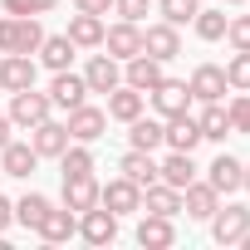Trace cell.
I'll list each match as a JSON object with an SVG mask.
<instances>
[{"instance_id":"6da1fadb","label":"cell","mask_w":250,"mask_h":250,"mask_svg":"<svg viewBox=\"0 0 250 250\" xmlns=\"http://www.w3.org/2000/svg\"><path fill=\"white\" fill-rule=\"evenodd\" d=\"M44 40L40 15H5L0 20V54H35Z\"/></svg>"},{"instance_id":"7a4b0ae2","label":"cell","mask_w":250,"mask_h":250,"mask_svg":"<svg viewBox=\"0 0 250 250\" xmlns=\"http://www.w3.org/2000/svg\"><path fill=\"white\" fill-rule=\"evenodd\" d=\"M10 123H15V128H35V123H44L49 113H54V103H49V93H40V88H20V93H10Z\"/></svg>"},{"instance_id":"3957f363","label":"cell","mask_w":250,"mask_h":250,"mask_svg":"<svg viewBox=\"0 0 250 250\" xmlns=\"http://www.w3.org/2000/svg\"><path fill=\"white\" fill-rule=\"evenodd\" d=\"M245 230H250V206L230 201V206H216V211H211V235H216V245H240Z\"/></svg>"},{"instance_id":"277c9868","label":"cell","mask_w":250,"mask_h":250,"mask_svg":"<svg viewBox=\"0 0 250 250\" xmlns=\"http://www.w3.org/2000/svg\"><path fill=\"white\" fill-rule=\"evenodd\" d=\"M64 123H69V138H74V143H98V138L108 133V108H93V103L83 98L79 108H69Z\"/></svg>"},{"instance_id":"5b68a950","label":"cell","mask_w":250,"mask_h":250,"mask_svg":"<svg viewBox=\"0 0 250 250\" xmlns=\"http://www.w3.org/2000/svg\"><path fill=\"white\" fill-rule=\"evenodd\" d=\"M98 206H108L113 216H133V211H143V187L118 172L108 187H98Z\"/></svg>"},{"instance_id":"8992f818","label":"cell","mask_w":250,"mask_h":250,"mask_svg":"<svg viewBox=\"0 0 250 250\" xmlns=\"http://www.w3.org/2000/svg\"><path fill=\"white\" fill-rule=\"evenodd\" d=\"M162 79H167V64L152 59V54H133V59H123V83L138 88V93H152Z\"/></svg>"},{"instance_id":"52a82bcc","label":"cell","mask_w":250,"mask_h":250,"mask_svg":"<svg viewBox=\"0 0 250 250\" xmlns=\"http://www.w3.org/2000/svg\"><path fill=\"white\" fill-rule=\"evenodd\" d=\"M152 108H157V118H177V113H191V88H187V79H162L152 93Z\"/></svg>"},{"instance_id":"ba28073f","label":"cell","mask_w":250,"mask_h":250,"mask_svg":"<svg viewBox=\"0 0 250 250\" xmlns=\"http://www.w3.org/2000/svg\"><path fill=\"white\" fill-rule=\"evenodd\" d=\"M98 49H108L118 64L123 59H133V54H143V30L133 25V20H118V25H103V44Z\"/></svg>"},{"instance_id":"9c48e42d","label":"cell","mask_w":250,"mask_h":250,"mask_svg":"<svg viewBox=\"0 0 250 250\" xmlns=\"http://www.w3.org/2000/svg\"><path fill=\"white\" fill-rule=\"evenodd\" d=\"M196 143H201V123H196V113L162 118V147H172V152H196Z\"/></svg>"},{"instance_id":"30bf717a","label":"cell","mask_w":250,"mask_h":250,"mask_svg":"<svg viewBox=\"0 0 250 250\" xmlns=\"http://www.w3.org/2000/svg\"><path fill=\"white\" fill-rule=\"evenodd\" d=\"M143 54H152V59L172 64V59L182 54V30H177V25H167V20L147 25V30H143Z\"/></svg>"},{"instance_id":"8fae6325","label":"cell","mask_w":250,"mask_h":250,"mask_svg":"<svg viewBox=\"0 0 250 250\" xmlns=\"http://www.w3.org/2000/svg\"><path fill=\"white\" fill-rule=\"evenodd\" d=\"M187 88H191L196 103H221L230 83H226V69H221V64H196L191 79H187Z\"/></svg>"},{"instance_id":"7c38bea8","label":"cell","mask_w":250,"mask_h":250,"mask_svg":"<svg viewBox=\"0 0 250 250\" xmlns=\"http://www.w3.org/2000/svg\"><path fill=\"white\" fill-rule=\"evenodd\" d=\"M79 235L88 245H113L118 240V216L108 206H88V211H79Z\"/></svg>"},{"instance_id":"4fadbf2b","label":"cell","mask_w":250,"mask_h":250,"mask_svg":"<svg viewBox=\"0 0 250 250\" xmlns=\"http://www.w3.org/2000/svg\"><path fill=\"white\" fill-rule=\"evenodd\" d=\"M83 83H88V93H113V88L123 83V64H118L113 54H88Z\"/></svg>"},{"instance_id":"5bb4252c","label":"cell","mask_w":250,"mask_h":250,"mask_svg":"<svg viewBox=\"0 0 250 250\" xmlns=\"http://www.w3.org/2000/svg\"><path fill=\"white\" fill-rule=\"evenodd\" d=\"M69 143H74V138H69V123L44 118V123H35V128H30V147H35L40 157H54V162H59V152H64Z\"/></svg>"},{"instance_id":"9a60e30c","label":"cell","mask_w":250,"mask_h":250,"mask_svg":"<svg viewBox=\"0 0 250 250\" xmlns=\"http://www.w3.org/2000/svg\"><path fill=\"white\" fill-rule=\"evenodd\" d=\"M35 74H40L35 54H5V59H0V88H5V93L35 88Z\"/></svg>"},{"instance_id":"2e32d148","label":"cell","mask_w":250,"mask_h":250,"mask_svg":"<svg viewBox=\"0 0 250 250\" xmlns=\"http://www.w3.org/2000/svg\"><path fill=\"white\" fill-rule=\"evenodd\" d=\"M83 98H88V83H83V74H74V69H59V74L49 79V103H54V108H64V113H69V108H79Z\"/></svg>"},{"instance_id":"e0dca14e","label":"cell","mask_w":250,"mask_h":250,"mask_svg":"<svg viewBox=\"0 0 250 250\" xmlns=\"http://www.w3.org/2000/svg\"><path fill=\"white\" fill-rule=\"evenodd\" d=\"M35 235H40L44 245H64V240H74V235H79V216H74L69 206H49Z\"/></svg>"},{"instance_id":"ac0fdd59","label":"cell","mask_w":250,"mask_h":250,"mask_svg":"<svg viewBox=\"0 0 250 250\" xmlns=\"http://www.w3.org/2000/svg\"><path fill=\"white\" fill-rule=\"evenodd\" d=\"M35 167H40V152L30 147V138H25V143L10 138L5 147H0V172H5V177H20V182H25V177H35Z\"/></svg>"},{"instance_id":"d6986e66","label":"cell","mask_w":250,"mask_h":250,"mask_svg":"<svg viewBox=\"0 0 250 250\" xmlns=\"http://www.w3.org/2000/svg\"><path fill=\"white\" fill-rule=\"evenodd\" d=\"M216 206H221V191H216L211 182H187V187H182V211H187L191 221H211Z\"/></svg>"},{"instance_id":"ffe728a7","label":"cell","mask_w":250,"mask_h":250,"mask_svg":"<svg viewBox=\"0 0 250 250\" xmlns=\"http://www.w3.org/2000/svg\"><path fill=\"white\" fill-rule=\"evenodd\" d=\"M206 182H211L221 196H230V191H240V182H245V162L230 157V152H221V157L206 167Z\"/></svg>"},{"instance_id":"44dd1931","label":"cell","mask_w":250,"mask_h":250,"mask_svg":"<svg viewBox=\"0 0 250 250\" xmlns=\"http://www.w3.org/2000/svg\"><path fill=\"white\" fill-rule=\"evenodd\" d=\"M35 54H40V64H44L49 74H59V69H69V64H74V54H79V44H74L69 35H44Z\"/></svg>"},{"instance_id":"7402d4cb","label":"cell","mask_w":250,"mask_h":250,"mask_svg":"<svg viewBox=\"0 0 250 250\" xmlns=\"http://www.w3.org/2000/svg\"><path fill=\"white\" fill-rule=\"evenodd\" d=\"M172 240H177L172 216H152V211H143V221H138V245H147V250H167Z\"/></svg>"},{"instance_id":"603a6c76","label":"cell","mask_w":250,"mask_h":250,"mask_svg":"<svg viewBox=\"0 0 250 250\" xmlns=\"http://www.w3.org/2000/svg\"><path fill=\"white\" fill-rule=\"evenodd\" d=\"M138 113H147V93H138V88H128V83H118V88L108 93V118H113V123H133Z\"/></svg>"},{"instance_id":"cb8c5ba5","label":"cell","mask_w":250,"mask_h":250,"mask_svg":"<svg viewBox=\"0 0 250 250\" xmlns=\"http://www.w3.org/2000/svg\"><path fill=\"white\" fill-rule=\"evenodd\" d=\"M196 123H201V143H226V138L235 133V128H230V113H226V98H221V103H201Z\"/></svg>"},{"instance_id":"d4e9b609","label":"cell","mask_w":250,"mask_h":250,"mask_svg":"<svg viewBox=\"0 0 250 250\" xmlns=\"http://www.w3.org/2000/svg\"><path fill=\"white\" fill-rule=\"evenodd\" d=\"M157 182H167V187H187V182H196V162H191V152H167L162 162H157Z\"/></svg>"},{"instance_id":"484cf974","label":"cell","mask_w":250,"mask_h":250,"mask_svg":"<svg viewBox=\"0 0 250 250\" xmlns=\"http://www.w3.org/2000/svg\"><path fill=\"white\" fill-rule=\"evenodd\" d=\"M143 211H152V216H182V191L167 187V182H152V187H143Z\"/></svg>"},{"instance_id":"4316f807","label":"cell","mask_w":250,"mask_h":250,"mask_svg":"<svg viewBox=\"0 0 250 250\" xmlns=\"http://www.w3.org/2000/svg\"><path fill=\"white\" fill-rule=\"evenodd\" d=\"M118 172L128 177V182H138V187H152V182H157V157L128 147V152H123V162H118Z\"/></svg>"},{"instance_id":"83f0119b","label":"cell","mask_w":250,"mask_h":250,"mask_svg":"<svg viewBox=\"0 0 250 250\" xmlns=\"http://www.w3.org/2000/svg\"><path fill=\"white\" fill-rule=\"evenodd\" d=\"M79 49H98L103 44V15H83V10H74V20H69V30H64Z\"/></svg>"},{"instance_id":"f1b7e54d","label":"cell","mask_w":250,"mask_h":250,"mask_svg":"<svg viewBox=\"0 0 250 250\" xmlns=\"http://www.w3.org/2000/svg\"><path fill=\"white\" fill-rule=\"evenodd\" d=\"M128 147H138V152H157L162 147V118H133L128 123Z\"/></svg>"},{"instance_id":"f546056e","label":"cell","mask_w":250,"mask_h":250,"mask_svg":"<svg viewBox=\"0 0 250 250\" xmlns=\"http://www.w3.org/2000/svg\"><path fill=\"white\" fill-rule=\"evenodd\" d=\"M93 147L88 143H69L64 152H59V177H93Z\"/></svg>"},{"instance_id":"4dcf8cb0","label":"cell","mask_w":250,"mask_h":250,"mask_svg":"<svg viewBox=\"0 0 250 250\" xmlns=\"http://www.w3.org/2000/svg\"><path fill=\"white\" fill-rule=\"evenodd\" d=\"M64 206L79 216L88 206H98V182L93 177H64Z\"/></svg>"},{"instance_id":"1f68e13d","label":"cell","mask_w":250,"mask_h":250,"mask_svg":"<svg viewBox=\"0 0 250 250\" xmlns=\"http://www.w3.org/2000/svg\"><path fill=\"white\" fill-rule=\"evenodd\" d=\"M226 5H211V10H196L191 15V30H196V40H206V44H216V40H226Z\"/></svg>"},{"instance_id":"d6a6232c","label":"cell","mask_w":250,"mask_h":250,"mask_svg":"<svg viewBox=\"0 0 250 250\" xmlns=\"http://www.w3.org/2000/svg\"><path fill=\"white\" fill-rule=\"evenodd\" d=\"M54 201L44 196V191H25L20 201H15V226H25V230H40V221H44V211H49Z\"/></svg>"},{"instance_id":"836d02e7","label":"cell","mask_w":250,"mask_h":250,"mask_svg":"<svg viewBox=\"0 0 250 250\" xmlns=\"http://www.w3.org/2000/svg\"><path fill=\"white\" fill-rule=\"evenodd\" d=\"M157 10H162V20H167V25H177V30H182V25H191V15L201 10V0H157Z\"/></svg>"},{"instance_id":"e575fe53","label":"cell","mask_w":250,"mask_h":250,"mask_svg":"<svg viewBox=\"0 0 250 250\" xmlns=\"http://www.w3.org/2000/svg\"><path fill=\"white\" fill-rule=\"evenodd\" d=\"M226 83H230L235 93L250 88V49H235V54H230V64H226Z\"/></svg>"},{"instance_id":"d590c367","label":"cell","mask_w":250,"mask_h":250,"mask_svg":"<svg viewBox=\"0 0 250 250\" xmlns=\"http://www.w3.org/2000/svg\"><path fill=\"white\" fill-rule=\"evenodd\" d=\"M226 113H230V128H235L240 138H250V88H245V93H235V98L226 103Z\"/></svg>"},{"instance_id":"8d00e7d4","label":"cell","mask_w":250,"mask_h":250,"mask_svg":"<svg viewBox=\"0 0 250 250\" xmlns=\"http://www.w3.org/2000/svg\"><path fill=\"white\" fill-rule=\"evenodd\" d=\"M226 44L230 49H250V15H230L226 20Z\"/></svg>"},{"instance_id":"74e56055","label":"cell","mask_w":250,"mask_h":250,"mask_svg":"<svg viewBox=\"0 0 250 250\" xmlns=\"http://www.w3.org/2000/svg\"><path fill=\"white\" fill-rule=\"evenodd\" d=\"M147 5H152V0H113L118 20H133V25H143V20H147Z\"/></svg>"},{"instance_id":"f35d334b","label":"cell","mask_w":250,"mask_h":250,"mask_svg":"<svg viewBox=\"0 0 250 250\" xmlns=\"http://www.w3.org/2000/svg\"><path fill=\"white\" fill-rule=\"evenodd\" d=\"M74 10H83V15H108L113 0H74Z\"/></svg>"},{"instance_id":"ab89813d","label":"cell","mask_w":250,"mask_h":250,"mask_svg":"<svg viewBox=\"0 0 250 250\" xmlns=\"http://www.w3.org/2000/svg\"><path fill=\"white\" fill-rule=\"evenodd\" d=\"M10 226H15V201H10V196H0V235H5Z\"/></svg>"},{"instance_id":"60d3db41","label":"cell","mask_w":250,"mask_h":250,"mask_svg":"<svg viewBox=\"0 0 250 250\" xmlns=\"http://www.w3.org/2000/svg\"><path fill=\"white\" fill-rule=\"evenodd\" d=\"M5 15H40L35 0H5Z\"/></svg>"},{"instance_id":"b9f144b4","label":"cell","mask_w":250,"mask_h":250,"mask_svg":"<svg viewBox=\"0 0 250 250\" xmlns=\"http://www.w3.org/2000/svg\"><path fill=\"white\" fill-rule=\"evenodd\" d=\"M10 128H15V123H10V113H0V147L10 143Z\"/></svg>"},{"instance_id":"7bdbcfd3","label":"cell","mask_w":250,"mask_h":250,"mask_svg":"<svg viewBox=\"0 0 250 250\" xmlns=\"http://www.w3.org/2000/svg\"><path fill=\"white\" fill-rule=\"evenodd\" d=\"M35 5H40V15H44V10H54V5H59V0H35Z\"/></svg>"},{"instance_id":"ee69618b","label":"cell","mask_w":250,"mask_h":250,"mask_svg":"<svg viewBox=\"0 0 250 250\" xmlns=\"http://www.w3.org/2000/svg\"><path fill=\"white\" fill-rule=\"evenodd\" d=\"M240 191H250V162H245V182H240Z\"/></svg>"},{"instance_id":"f6af8a7d","label":"cell","mask_w":250,"mask_h":250,"mask_svg":"<svg viewBox=\"0 0 250 250\" xmlns=\"http://www.w3.org/2000/svg\"><path fill=\"white\" fill-rule=\"evenodd\" d=\"M240 245H245V250H250V230H245V235H240Z\"/></svg>"},{"instance_id":"bcb514c9","label":"cell","mask_w":250,"mask_h":250,"mask_svg":"<svg viewBox=\"0 0 250 250\" xmlns=\"http://www.w3.org/2000/svg\"><path fill=\"white\" fill-rule=\"evenodd\" d=\"M221 5H245V0H221Z\"/></svg>"}]
</instances>
